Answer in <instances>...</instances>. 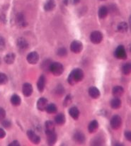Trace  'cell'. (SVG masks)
Wrapping results in <instances>:
<instances>
[{
    "label": "cell",
    "mask_w": 131,
    "mask_h": 146,
    "mask_svg": "<svg viewBox=\"0 0 131 146\" xmlns=\"http://www.w3.org/2000/svg\"><path fill=\"white\" fill-rule=\"evenodd\" d=\"M17 23L20 28H24L27 26V22L24 14L20 13L17 17Z\"/></svg>",
    "instance_id": "obj_11"
},
{
    "label": "cell",
    "mask_w": 131,
    "mask_h": 146,
    "mask_svg": "<svg viewBox=\"0 0 131 146\" xmlns=\"http://www.w3.org/2000/svg\"><path fill=\"white\" fill-rule=\"evenodd\" d=\"M8 82V77L4 73H0V85L6 84Z\"/></svg>",
    "instance_id": "obj_30"
},
{
    "label": "cell",
    "mask_w": 131,
    "mask_h": 146,
    "mask_svg": "<svg viewBox=\"0 0 131 146\" xmlns=\"http://www.w3.org/2000/svg\"><path fill=\"white\" fill-rule=\"evenodd\" d=\"M16 59V55L15 54L13 53V52H10V53H8L7 55H5L4 60V62L7 64H9V65H11V64H13L15 61Z\"/></svg>",
    "instance_id": "obj_18"
},
{
    "label": "cell",
    "mask_w": 131,
    "mask_h": 146,
    "mask_svg": "<svg viewBox=\"0 0 131 146\" xmlns=\"http://www.w3.org/2000/svg\"><path fill=\"white\" fill-rule=\"evenodd\" d=\"M122 72L126 75H128L131 72V65L130 63H126L122 67Z\"/></svg>",
    "instance_id": "obj_29"
},
{
    "label": "cell",
    "mask_w": 131,
    "mask_h": 146,
    "mask_svg": "<svg viewBox=\"0 0 131 146\" xmlns=\"http://www.w3.org/2000/svg\"><path fill=\"white\" fill-rule=\"evenodd\" d=\"M20 144H19V142L17 141H13L12 143H11L9 145V146H19Z\"/></svg>",
    "instance_id": "obj_38"
},
{
    "label": "cell",
    "mask_w": 131,
    "mask_h": 146,
    "mask_svg": "<svg viewBox=\"0 0 131 146\" xmlns=\"http://www.w3.org/2000/svg\"><path fill=\"white\" fill-rule=\"evenodd\" d=\"M73 138L75 140V141H76L77 143H78L79 144L84 143V141H85V136H84V135L81 132L75 133L74 134Z\"/></svg>",
    "instance_id": "obj_15"
},
{
    "label": "cell",
    "mask_w": 131,
    "mask_h": 146,
    "mask_svg": "<svg viewBox=\"0 0 131 146\" xmlns=\"http://www.w3.org/2000/svg\"><path fill=\"white\" fill-rule=\"evenodd\" d=\"M57 110H58V108H57L56 105H55L54 104H48V106L46 108V111L48 113H55L57 111Z\"/></svg>",
    "instance_id": "obj_28"
},
{
    "label": "cell",
    "mask_w": 131,
    "mask_h": 146,
    "mask_svg": "<svg viewBox=\"0 0 131 146\" xmlns=\"http://www.w3.org/2000/svg\"><path fill=\"white\" fill-rule=\"evenodd\" d=\"M5 46V42L4 40L3 39V38L0 37V47H4Z\"/></svg>",
    "instance_id": "obj_39"
},
{
    "label": "cell",
    "mask_w": 131,
    "mask_h": 146,
    "mask_svg": "<svg viewBox=\"0 0 131 146\" xmlns=\"http://www.w3.org/2000/svg\"><path fill=\"white\" fill-rule=\"evenodd\" d=\"M63 2H64V4H65V5L67 6L68 4H69V0H64Z\"/></svg>",
    "instance_id": "obj_40"
},
{
    "label": "cell",
    "mask_w": 131,
    "mask_h": 146,
    "mask_svg": "<svg viewBox=\"0 0 131 146\" xmlns=\"http://www.w3.org/2000/svg\"><path fill=\"white\" fill-rule=\"evenodd\" d=\"M102 1H104V0H102Z\"/></svg>",
    "instance_id": "obj_43"
},
{
    "label": "cell",
    "mask_w": 131,
    "mask_h": 146,
    "mask_svg": "<svg viewBox=\"0 0 131 146\" xmlns=\"http://www.w3.org/2000/svg\"><path fill=\"white\" fill-rule=\"evenodd\" d=\"M122 125V119L120 116L118 115H115L110 119V126L113 129L117 130L121 127Z\"/></svg>",
    "instance_id": "obj_4"
},
{
    "label": "cell",
    "mask_w": 131,
    "mask_h": 146,
    "mask_svg": "<svg viewBox=\"0 0 131 146\" xmlns=\"http://www.w3.org/2000/svg\"><path fill=\"white\" fill-rule=\"evenodd\" d=\"M80 0H73V4H77L79 3Z\"/></svg>",
    "instance_id": "obj_41"
},
{
    "label": "cell",
    "mask_w": 131,
    "mask_h": 146,
    "mask_svg": "<svg viewBox=\"0 0 131 146\" xmlns=\"http://www.w3.org/2000/svg\"><path fill=\"white\" fill-rule=\"evenodd\" d=\"M11 103L14 106H19L21 103V98H20L19 96L17 95V94H14L11 97Z\"/></svg>",
    "instance_id": "obj_25"
},
{
    "label": "cell",
    "mask_w": 131,
    "mask_h": 146,
    "mask_svg": "<svg viewBox=\"0 0 131 146\" xmlns=\"http://www.w3.org/2000/svg\"><path fill=\"white\" fill-rule=\"evenodd\" d=\"M45 128H46V133L55 132V124L51 121H47L45 123Z\"/></svg>",
    "instance_id": "obj_20"
},
{
    "label": "cell",
    "mask_w": 131,
    "mask_h": 146,
    "mask_svg": "<svg viewBox=\"0 0 131 146\" xmlns=\"http://www.w3.org/2000/svg\"><path fill=\"white\" fill-rule=\"evenodd\" d=\"M49 70L55 76H60L64 72V67L60 62H51L49 67Z\"/></svg>",
    "instance_id": "obj_2"
},
{
    "label": "cell",
    "mask_w": 131,
    "mask_h": 146,
    "mask_svg": "<svg viewBox=\"0 0 131 146\" xmlns=\"http://www.w3.org/2000/svg\"><path fill=\"white\" fill-rule=\"evenodd\" d=\"M0 62H1V60H0Z\"/></svg>",
    "instance_id": "obj_42"
},
{
    "label": "cell",
    "mask_w": 131,
    "mask_h": 146,
    "mask_svg": "<svg viewBox=\"0 0 131 146\" xmlns=\"http://www.w3.org/2000/svg\"><path fill=\"white\" fill-rule=\"evenodd\" d=\"M71 102H72V98H71L70 95H67V97L65 98V101L63 102V105H65V106H68L69 104H70Z\"/></svg>",
    "instance_id": "obj_33"
},
{
    "label": "cell",
    "mask_w": 131,
    "mask_h": 146,
    "mask_svg": "<svg viewBox=\"0 0 131 146\" xmlns=\"http://www.w3.org/2000/svg\"><path fill=\"white\" fill-rule=\"evenodd\" d=\"M67 54V51L65 48H60L57 51V55L60 57H65Z\"/></svg>",
    "instance_id": "obj_31"
},
{
    "label": "cell",
    "mask_w": 131,
    "mask_h": 146,
    "mask_svg": "<svg viewBox=\"0 0 131 146\" xmlns=\"http://www.w3.org/2000/svg\"><path fill=\"white\" fill-rule=\"evenodd\" d=\"M121 100L118 97H116L113 99L110 102V106L113 109H118L121 106Z\"/></svg>",
    "instance_id": "obj_21"
},
{
    "label": "cell",
    "mask_w": 131,
    "mask_h": 146,
    "mask_svg": "<svg viewBox=\"0 0 131 146\" xmlns=\"http://www.w3.org/2000/svg\"><path fill=\"white\" fill-rule=\"evenodd\" d=\"M89 94L92 99H98L100 97V92L96 87H91L89 90Z\"/></svg>",
    "instance_id": "obj_14"
},
{
    "label": "cell",
    "mask_w": 131,
    "mask_h": 146,
    "mask_svg": "<svg viewBox=\"0 0 131 146\" xmlns=\"http://www.w3.org/2000/svg\"><path fill=\"white\" fill-rule=\"evenodd\" d=\"M84 76V72L81 69H79V68L74 69L70 72V74H69L67 80L68 83L71 84V85H75L77 83H78L79 82H81L83 80Z\"/></svg>",
    "instance_id": "obj_1"
},
{
    "label": "cell",
    "mask_w": 131,
    "mask_h": 146,
    "mask_svg": "<svg viewBox=\"0 0 131 146\" xmlns=\"http://www.w3.org/2000/svg\"><path fill=\"white\" fill-rule=\"evenodd\" d=\"M27 136L28 139L34 144H38L40 142V138L33 131H27Z\"/></svg>",
    "instance_id": "obj_7"
},
{
    "label": "cell",
    "mask_w": 131,
    "mask_h": 146,
    "mask_svg": "<svg viewBox=\"0 0 131 146\" xmlns=\"http://www.w3.org/2000/svg\"><path fill=\"white\" fill-rule=\"evenodd\" d=\"M46 77L43 75H41L39 78L38 81L37 83V87L38 90L40 92H43V90H44L45 87H46Z\"/></svg>",
    "instance_id": "obj_12"
},
{
    "label": "cell",
    "mask_w": 131,
    "mask_h": 146,
    "mask_svg": "<svg viewBox=\"0 0 131 146\" xmlns=\"http://www.w3.org/2000/svg\"><path fill=\"white\" fill-rule=\"evenodd\" d=\"M17 47L21 50H25L28 47V43L27 40L24 38H19L17 39Z\"/></svg>",
    "instance_id": "obj_13"
},
{
    "label": "cell",
    "mask_w": 131,
    "mask_h": 146,
    "mask_svg": "<svg viewBox=\"0 0 131 146\" xmlns=\"http://www.w3.org/2000/svg\"><path fill=\"white\" fill-rule=\"evenodd\" d=\"M65 121H66V118H65V115L62 113H59L55 118V121L58 125H63L65 123Z\"/></svg>",
    "instance_id": "obj_26"
},
{
    "label": "cell",
    "mask_w": 131,
    "mask_h": 146,
    "mask_svg": "<svg viewBox=\"0 0 131 146\" xmlns=\"http://www.w3.org/2000/svg\"><path fill=\"white\" fill-rule=\"evenodd\" d=\"M108 14H109V10H108L107 7H100L99 10V17L101 19H104L107 17Z\"/></svg>",
    "instance_id": "obj_24"
},
{
    "label": "cell",
    "mask_w": 131,
    "mask_h": 146,
    "mask_svg": "<svg viewBox=\"0 0 131 146\" xmlns=\"http://www.w3.org/2000/svg\"><path fill=\"white\" fill-rule=\"evenodd\" d=\"M55 2L54 0H47L44 5V9L46 11H50L55 9Z\"/></svg>",
    "instance_id": "obj_23"
},
{
    "label": "cell",
    "mask_w": 131,
    "mask_h": 146,
    "mask_svg": "<svg viewBox=\"0 0 131 146\" xmlns=\"http://www.w3.org/2000/svg\"><path fill=\"white\" fill-rule=\"evenodd\" d=\"M55 92H56V94H58V95L62 96V94L65 93V89L63 88V87H62V85H58V87H57L56 90H55Z\"/></svg>",
    "instance_id": "obj_32"
},
{
    "label": "cell",
    "mask_w": 131,
    "mask_h": 146,
    "mask_svg": "<svg viewBox=\"0 0 131 146\" xmlns=\"http://www.w3.org/2000/svg\"><path fill=\"white\" fill-rule=\"evenodd\" d=\"M2 125L4 128H10V126L11 125V122L8 120H2Z\"/></svg>",
    "instance_id": "obj_34"
},
{
    "label": "cell",
    "mask_w": 131,
    "mask_h": 146,
    "mask_svg": "<svg viewBox=\"0 0 131 146\" xmlns=\"http://www.w3.org/2000/svg\"><path fill=\"white\" fill-rule=\"evenodd\" d=\"M125 137L128 141H131V133L130 131H126L125 132Z\"/></svg>",
    "instance_id": "obj_36"
},
{
    "label": "cell",
    "mask_w": 131,
    "mask_h": 146,
    "mask_svg": "<svg viewBox=\"0 0 131 146\" xmlns=\"http://www.w3.org/2000/svg\"><path fill=\"white\" fill-rule=\"evenodd\" d=\"M90 40L91 43L94 44H99L102 41L103 34L100 31H97L92 32L90 35Z\"/></svg>",
    "instance_id": "obj_3"
},
{
    "label": "cell",
    "mask_w": 131,
    "mask_h": 146,
    "mask_svg": "<svg viewBox=\"0 0 131 146\" xmlns=\"http://www.w3.org/2000/svg\"><path fill=\"white\" fill-rule=\"evenodd\" d=\"M83 49V44L79 40H74L70 45V50L74 53H79Z\"/></svg>",
    "instance_id": "obj_6"
},
{
    "label": "cell",
    "mask_w": 131,
    "mask_h": 146,
    "mask_svg": "<svg viewBox=\"0 0 131 146\" xmlns=\"http://www.w3.org/2000/svg\"><path fill=\"white\" fill-rule=\"evenodd\" d=\"M6 136V132L4 131V129L0 128V139H2Z\"/></svg>",
    "instance_id": "obj_37"
},
{
    "label": "cell",
    "mask_w": 131,
    "mask_h": 146,
    "mask_svg": "<svg viewBox=\"0 0 131 146\" xmlns=\"http://www.w3.org/2000/svg\"><path fill=\"white\" fill-rule=\"evenodd\" d=\"M23 94L26 97H30L33 93V87L30 83H24L22 88Z\"/></svg>",
    "instance_id": "obj_9"
},
{
    "label": "cell",
    "mask_w": 131,
    "mask_h": 146,
    "mask_svg": "<svg viewBox=\"0 0 131 146\" xmlns=\"http://www.w3.org/2000/svg\"><path fill=\"white\" fill-rule=\"evenodd\" d=\"M39 60V55L36 52H31L28 55L27 61L31 65H35Z\"/></svg>",
    "instance_id": "obj_8"
},
{
    "label": "cell",
    "mask_w": 131,
    "mask_h": 146,
    "mask_svg": "<svg viewBox=\"0 0 131 146\" xmlns=\"http://www.w3.org/2000/svg\"><path fill=\"white\" fill-rule=\"evenodd\" d=\"M99 128V123L97 121L94 120L92 121L91 123H89L88 127V130L89 132L90 133H95L96 131H97V129Z\"/></svg>",
    "instance_id": "obj_22"
},
{
    "label": "cell",
    "mask_w": 131,
    "mask_h": 146,
    "mask_svg": "<svg viewBox=\"0 0 131 146\" xmlns=\"http://www.w3.org/2000/svg\"><path fill=\"white\" fill-rule=\"evenodd\" d=\"M112 93H113V95L115 97H121L122 95L124 93V90L122 87L120 86H116L113 88V90H112Z\"/></svg>",
    "instance_id": "obj_16"
},
{
    "label": "cell",
    "mask_w": 131,
    "mask_h": 146,
    "mask_svg": "<svg viewBox=\"0 0 131 146\" xmlns=\"http://www.w3.org/2000/svg\"><path fill=\"white\" fill-rule=\"evenodd\" d=\"M114 55L118 59L125 60L127 58V53H126V49L123 46H119L115 51Z\"/></svg>",
    "instance_id": "obj_5"
},
{
    "label": "cell",
    "mask_w": 131,
    "mask_h": 146,
    "mask_svg": "<svg viewBox=\"0 0 131 146\" xmlns=\"http://www.w3.org/2000/svg\"><path fill=\"white\" fill-rule=\"evenodd\" d=\"M48 137V143L49 145H53L57 141V135L55 132L46 133Z\"/></svg>",
    "instance_id": "obj_17"
},
{
    "label": "cell",
    "mask_w": 131,
    "mask_h": 146,
    "mask_svg": "<svg viewBox=\"0 0 131 146\" xmlns=\"http://www.w3.org/2000/svg\"><path fill=\"white\" fill-rule=\"evenodd\" d=\"M48 106V100L47 99L44 97H41L38 100L37 102V108L39 111H43L46 110V106Z\"/></svg>",
    "instance_id": "obj_10"
},
{
    "label": "cell",
    "mask_w": 131,
    "mask_h": 146,
    "mask_svg": "<svg viewBox=\"0 0 131 146\" xmlns=\"http://www.w3.org/2000/svg\"><path fill=\"white\" fill-rule=\"evenodd\" d=\"M6 116V111L4 109L0 108V121L4 120Z\"/></svg>",
    "instance_id": "obj_35"
},
{
    "label": "cell",
    "mask_w": 131,
    "mask_h": 146,
    "mask_svg": "<svg viewBox=\"0 0 131 146\" xmlns=\"http://www.w3.org/2000/svg\"><path fill=\"white\" fill-rule=\"evenodd\" d=\"M69 114L70 115L71 117L75 120H77L79 116V111L77 107L74 106L69 109Z\"/></svg>",
    "instance_id": "obj_19"
},
{
    "label": "cell",
    "mask_w": 131,
    "mask_h": 146,
    "mask_svg": "<svg viewBox=\"0 0 131 146\" xmlns=\"http://www.w3.org/2000/svg\"><path fill=\"white\" fill-rule=\"evenodd\" d=\"M128 30V26L126 22H121L118 26V31L120 33H126Z\"/></svg>",
    "instance_id": "obj_27"
}]
</instances>
